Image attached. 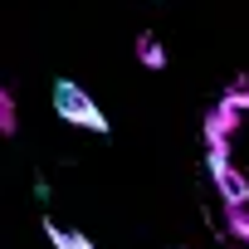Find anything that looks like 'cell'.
<instances>
[{
	"mask_svg": "<svg viewBox=\"0 0 249 249\" xmlns=\"http://www.w3.org/2000/svg\"><path fill=\"white\" fill-rule=\"evenodd\" d=\"M137 59L147 69H166V49L157 44V35H137Z\"/></svg>",
	"mask_w": 249,
	"mask_h": 249,
	"instance_id": "277c9868",
	"label": "cell"
},
{
	"mask_svg": "<svg viewBox=\"0 0 249 249\" xmlns=\"http://www.w3.org/2000/svg\"><path fill=\"white\" fill-rule=\"evenodd\" d=\"M0 132H15V98L5 93V83H0Z\"/></svg>",
	"mask_w": 249,
	"mask_h": 249,
	"instance_id": "5b68a950",
	"label": "cell"
},
{
	"mask_svg": "<svg viewBox=\"0 0 249 249\" xmlns=\"http://www.w3.org/2000/svg\"><path fill=\"white\" fill-rule=\"evenodd\" d=\"M210 171H215V181H220V196L230 200V205H244V181L230 171V161H225V142H210Z\"/></svg>",
	"mask_w": 249,
	"mask_h": 249,
	"instance_id": "7a4b0ae2",
	"label": "cell"
},
{
	"mask_svg": "<svg viewBox=\"0 0 249 249\" xmlns=\"http://www.w3.org/2000/svg\"><path fill=\"white\" fill-rule=\"evenodd\" d=\"M54 112L64 117V122H73V127H83V132H107V112L78 88V83H69V78H59L54 83Z\"/></svg>",
	"mask_w": 249,
	"mask_h": 249,
	"instance_id": "6da1fadb",
	"label": "cell"
},
{
	"mask_svg": "<svg viewBox=\"0 0 249 249\" xmlns=\"http://www.w3.org/2000/svg\"><path fill=\"white\" fill-rule=\"evenodd\" d=\"M44 234H49V244H54V249H93V239H88V234L64 230V225H44Z\"/></svg>",
	"mask_w": 249,
	"mask_h": 249,
	"instance_id": "3957f363",
	"label": "cell"
}]
</instances>
